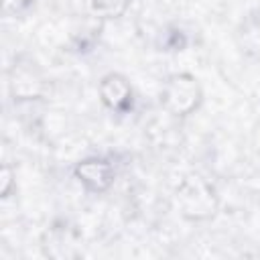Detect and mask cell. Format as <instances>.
Returning a JSON list of instances; mask_svg holds the SVG:
<instances>
[{
    "label": "cell",
    "instance_id": "obj_2",
    "mask_svg": "<svg viewBox=\"0 0 260 260\" xmlns=\"http://www.w3.org/2000/svg\"><path fill=\"white\" fill-rule=\"evenodd\" d=\"M100 98L114 112H128L132 108V87L120 73H108L100 81Z\"/></svg>",
    "mask_w": 260,
    "mask_h": 260
},
{
    "label": "cell",
    "instance_id": "obj_3",
    "mask_svg": "<svg viewBox=\"0 0 260 260\" xmlns=\"http://www.w3.org/2000/svg\"><path fill=\"white\" fill-rule=\"evenodd\" d=\"M75 177L93 193H102L110 189L114 183V167L104 158H85L77 162Z\"/></svg>",
    "mask_w": 260,
    "mask_h": 260
},
{
    "label": "cell",
    "instance_id": "obj_5",
    "mask_svg": "<svg viewBox=\"0 0 260 260\" xmlns=\"http://www.w3.org/2000/svg\"><path fill=\"white\" fill-rule=\"evenodd\" d=\"M12 185H14V173H12V169L8 165H4L0 169V195L2 197H8Z\"/></svg>",
    "mask_w": 260,
    "mask_h": 260
},
{
    "label": "cell",
    "instance_id": "obj_4",
    "mask_svg": "<svg viewBox=\"0 0 260 260\" xmlns=\"http://www.w3.org/2000/svg\"><path fill=\"white\" fill-rule=\"evenodd\" d=\"M89 8L98 16H118L126 8V0H89Z\"/></svg>",
    "mask_w": 260,
    "mask_h": 260
},
{
    "label": "cell",
    "instance_id": "obj_1",
    "mask_svg": "<svg viewBox=\"0 0 260 260\" xmlns=\"http://www.w3.org/2000/svg\"><path fill=\"white\" fill-rule=\"evenodd\" d=\"M160 102H162L165 110H169L175 116L191 114L201 102V89H199L197 79L189 73L173 75L162 87Z\"/></svg>",
    "mask_w": 260,
    "mask_h": 260
},
{
    "label": "cell",
    "instance_id": "obj_6",
    "mask_svg": "<svg viewBox=\"0 0 260 260\" xmlns=\"http://www.w3.org/2000/svg\"><path fill=\"white\" fill-rule=\"evenodd\" d=\"M35 0H2V10L6 14H20L32 6Z\"/></svg>",
    "mask_w": 260,
    "mask_h": 260
}]
</instances>
